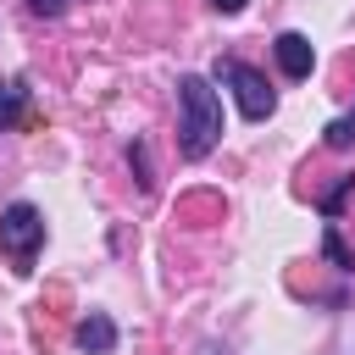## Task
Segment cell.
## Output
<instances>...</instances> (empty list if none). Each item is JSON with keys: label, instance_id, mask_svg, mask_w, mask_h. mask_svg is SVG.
Instances as JSON below:
<instances>
[{"label": "cell", "instance_id": "277c9868", "mask_svg": "<svg viewBox=\"0 0 355 355\" xmlns=\"http://www.w3.org/2000/svg\"><path fill=\"white\" fill-rule=\"evenodd\" d=\"M272 55H277V67H283V78H311V67H316V44L305 39V33H277V44H272Z\"/></svg>", "mask_w": 355, "mask_h": 355}, {"label": "cell", "instance_id": "7c38bea8", "mask_svg": "<svg viewBox=\"0 0 355 355\" xmlns=\"http://www.w3.org/2000/svg\"><path fill=\"white\" fill-rule=\"evenodd\" d=\"M250 0H211V11H222V17H239Z\"/></svg>", "mask_w": 355, "mask_h": 355}, {"label": "cell", "instance_id": "52a82bcc", "mask_svg": "<svg viewBox=\"0 0 355 355\" xmlns=\"http://www.w3.org/2000/svg\"><path fill=\"white\" fill-rule=\"evenodd\" d=\"M322 144H327V150H349V144H355V111H349V116H333V122L322 128Z\"/></svg>", "mask_w": 355, "mask_h": 355}, {"label": "cell", "instance_id": "5b68a950", "mask_svg": "<svg viewBox=\"0 0 355 355\" xmlns=\"http://www.w3.org/2000/svg\"><path fill=\"white\" fill-rule=\"evenodd\" d=\"M72 344H78L83 355H111V349H116V322H111L105 311H89V316L78 322Z\"/></svg>", "mask_w": 355, "mask_h": 355}, {"label": "cell", "instance_id": "8992f818", "mask_svg": "<svg viewBox=\"0 0 355 355\" xmlns=\"http://www.w3.org/2000/svg\"><path fill=\"white\" fill-rule=\"evenodd\" d=\"M28 100H33L28 78H0V133L17 128V122H28Z\"/></svg>", "mask_w": 355, "mask_h": 355}, {"label": "cell", "instance_id": "7a4b0ae2", "mask_svg": "<svg viewBox=\"0 0 355 355\" xmlns=\"http://www.w3.org/2000/svg\"><path fill=\"white\" fill-rule=\"evenodd\" d=\"M0 250L11 255L17 272H33V255L44 250V211L33 200H11L0 211Z\"/></svg>", "mask_w": 355, "mask_h": 355}, {"label": "cell", "instance_id": "3957f363", "mask_svg": "<svg viewBox=\"0 0 355 355\" xmlns=\"http://www.w3.org/2000/svg\"><path fill=\"white\" fill-rule=\"evenodd\" d=\"M216 78L233 89V100H239V111H244V122H266L272 111H277V89L266 83V72L261 67H250V61H216Z\"/></svg>", "mask_w": 355, "mask_h": 355}, {"label": "cell", "instance_id": "9c48e42d", "mask_svg": "<svg viewBox=\"0 0 355 355\" xmlns=\"http://www.w3.org/2000/svg\"><path fill=\"white\" fill-rule=\"evenodd\" d=\"M349 189H355V178H338L327 194H322V216L327 222H338V211H344V200H349Z\"/></svg>", "mask_w": 355, "mask_h": 355}, {"label": "cell", "instance_id": "30bf717a", "mask_svg": "<svg viewBox=\"0 0 355 355\" xmlns=\"http://www.w3.org/2000/svg\"><path fill=\"white\" fill-rule=\"evenodd\" d=\"M128 161H133L139 183H144V189H155V178H150V161H144V144H128Z\"/></svg>", "mask_w": 355, "mask_h": 355}, {"label": "cell", "instance_id": "8fae6325", "mask_svg": "<svg viewBox=\"0 0 355 355\" xmlns=\"http://www.w3.org/2000/svg\"><path fill=\"white\" fill-rule=\"evenodd\" d=\"M67 6H72V0H28V11H33V17H61Z\"/></svg>", "mask_w": 355, "mask_h": 355}, {"label": "cell", "instance_id": "ba28073f", "mask_svg": "<svg viewBox=\"0 0 355 355\" xmlns=\"http://www.w3.org/2000/svg\"><path fill=\"white\" fill-rule=\"evenodd\" d=\"M322 255H327V261H333L338 272H355V255L344 250V239H338V227H327V233H322Z\"/></svg>", "mask_w": 355, "mask_h": 355}, {"label": "cell", "instance_id": "6da1fadb", "mask_svg": "<svg viewBox=\"0 0 355 355\" xmlns=\"http://www.w3.org/2000/svg\"><path fill=\"white\" fill-rule=\"evenodd\" d=\"M216 144H222V94L211 89V78L183 72L178 78V155L205 161Z\"/></svg>", "mask_w": 355, "mask_h": 355}]
</instances>
